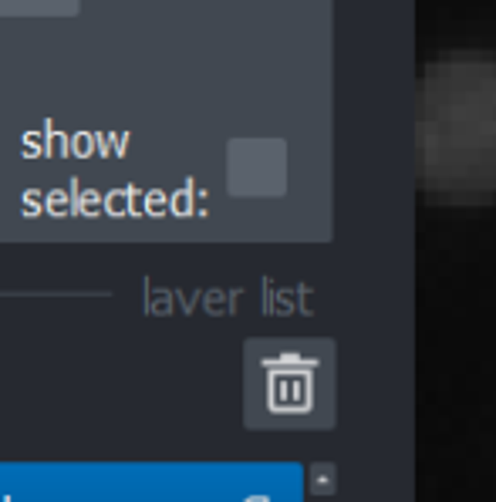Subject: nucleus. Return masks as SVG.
I'll return each instance as SVG.
<instances>
[{"label": "nucleus", "mask_w": 496, "mask_h": 502, "mask_svg": "<svg viewBox=\"0 0 496 502\" xmlns=\"http://www.w3.org/2000/svg\"><path fill=\"white\" fill-rule=\"evenodd\" d=\"M44 206H47V199H41V193H34V189H31V193L24 195V213H27V216H38Z\"/></svg>", "instance_id": "nucleus-8"}, {"label": "nucleus", "mask_w": 496, "mask_h": 502, "mask_svg": "<svg viewBox=\"0 0 496 502\" xmlns=\"http://www.w3.org/2000/svg\"><path fill=\"white\" fill-rule=\"evenodd\" d=\"M105 213L108 216H132V189H115L105 195Z\"/></svg>", "instance_id": "nucleus-3"}, {"label": "nucleus", "mask_w": 496, "mask_h": 502, "mask_svg": "<svg viewBox=\"0 0 496 502\" xmlns=\"http://www.w3.org/2000/svg\"><path fill=\"white\" fill-rule=\"evenodd\" d=\"M163 209H165V195L159 193V189L145 195V213H149V216H163Z\"/></svg>", "instance_id": "nucleus-9"}, {"label": "nucleus", "mask_w": 496, "mask_h": 502, "mask_svg": "<svg viewBox=\"0 0 496 502\" xmlns=\"http://www.w3.org/2000/svg\"><path fill=\"white\" fill-rule=\"evenodd\" d=\"M44 155V135L41 132H27L24 135V158H38Z\"/></svg>", "instance_id": "nucleus-7"}, {"label": "nucleus", "mask_w": 496, "mask_h": 502, "mask_svg": "<svg viewBox=\"0 0 496 502\" xmlns=\"http://www.w3.org/2000/svg\"><path fill=\"white\" fill-rule=\"evenodd\" d=\"M112 142H115V155H125V149H128V135H125V132H112Z\"/></svg>", "instance_id": "nucleus-12"}, {"label": "nucleus", "mask_w": 496, "mask_h": 502, "mask_svg": "<svg viewBox=\"0 0 496 502\" xmlns=\"http://www.w3.org/2000/svg\"><path fill=\"white\" fill-rule=\"evenodd\" d=\"M71 209L78 213V199H71L68 193H61V189H58V193L47 195V213H51V216H68Z\"/></svg>", "instance_id": "nucleus-4"}, {"label": "nucleus", "mask_w": 496, "mask_h": 502, "mask_svg": "<svg viewBox=\"0 0 496 502\" xmlns=\"http://www.w3.org/2000/svg\"><path fill=\"white\" fill-rule=\"evenodd\" d=\"M71 155H75V158L95 155V132H75V135H71Z\"/></svg>", "instance_id": "nucleus-5"}, {"label": "nucleus", "mask_w": 496, "mask_h": 502, "mask_svg": "<svg viewBox=\"0 0 496 502\" xmlns=\"http://www.w3.org/2000/svg\"><path fill=\"white\" fill-rule=\"evenodd\" d=\"M44 155H47V158H64V155H71V135L54 132L51 121H44Z\"/></svg>", "instance_id": "nucleus-2"}, {"label": "nucleus", "mask_w": 496, "mask_h": 502, "mask_svg": "<svg viewBox=\"0 0 496 502\" xmlns=\"http://www.w3.org/2000/svg\"><path fill=\"white\" fill-rule=\"evenodd\" d=\"M95 152L102 155V158L115 155V142H112V135H95Z\"/></svg>", "instance_id": "nucleus-10"}, {"label": "nucleus", "mask_w": 496, "mask_h": 502, "mask_svg": "<svg viewBox=\"0 0 496 502\" xmlns=\"http://www.w3.org/2000/svg\"><path fill=\"white\" fill-rule=\"evenodd\" d=\"M78 213H82V216H98V213H102V195L95 193V189H84V193L78 195Z\"/></svg>", "instance_id": "nucleus-6"}, {"label": "nucleus", "mask_w": 496, "mask_h": 502, "mask_svg": "<svg viewBox=\"0 0 496 502\" xmlns=\"http://www.w3.org/2000/svg\"><path fill=\"white\" fill-rule=\"evenodd\" d=\"M172 213L186 216V213H189V195H186V193H176V195H172Z\"/></svg>", "instance_id": "nucleus-11"}, {"label": "nucleus", "mask_w": 496, "mask_h": 502, "mask_svg": "<svg viewBox=\"0 0 496 502\" xmlns=\"http://www.w3.org/2000/svg\"><path fill=\"white\" fill-rule=\"evenodd\" d=\"M415 179L436 199L496 195V58L446 54L425 64L415 91Z\"/></svg>", "instance_id": "nucleus-1"}]
</instances>
